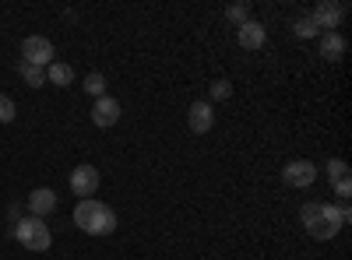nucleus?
<instances>
[{
  "label": "nucleus",
  "instance_id": "obj_8",
  "mask_svg": "<svg viewBox=\"0 0 352 260\" xmlns=\"http://www.w3.org/2000/svg\"><path fill=\"white\" fill-rule=\"evenodd\" d=\"M187 127H190V134H208V130L215 127V109H212V102H190Z\"/></svg>",
  "mask_w": 352,
  "mask_h": 260
},
{
  "label": "nucleus",
  "instance_id": "obj_20",
  "mask_svg": "<svg viewBox=\"0 0 352 260\" xmlns=\"http://www.w3.org/2000/svg\"><path fill=\"white\" fill-rule=\"evenodd\" d=\"M324 169H328V180H331V183H338V180H345V176H349V165H345L342 158H331Z\"/></svg>",
  "mask_w": 352,
  "mask_h": 260
},
{
  "label": "nucleus",
  "instance_id": "obj_17",
  "mask_svg": "<svg viewBox=\"0 0 352 260\" xmlns=\"http://www.w3.org/2000/svg\"><path fill=\"white\" fill-rule=\"evenodd\" d=\"M81 88H85L88 95H96V99H102V95H106V78H102V74H88V78H85V84H81Z\"/></svg>",
  "mask_w": 352,
  "mask_h": 260
},
{
  "label": "nucleus",
  "instance_id": "obj_5",
  "mask_svg": "<svg viewBox=\"0 0 352 260\" xmlns=\"http://www.w3.org/2000/svg\"><path fill=\"white\" fill-rule=\"evenodd\" d=\"M21 60L36 64V67H50L53 64V43L46 36H28L21 43Z\"/></svg>",
  "mask_w": 352,
  "mask_h": 260
},
{
  "label": "nucleus",
  "instance_id": "obj_21",
  "mask_svg": "<svg viewBox=\"0 0 352 260\" xmlns=\"http://www.w3.org/2000/svg\"><path fill=\"white\" fill-rule=\"evenodd\" d=\"M335 193H338L342 200H349V193H352V180H349V176H345V180H338V183H335Z\"/></svg>",
  "mask_w": 352,
  "mask_h": 260
},
{
  "label": "nucleus",
  "instance_id": "obj_15",
  "mask_svg": "<svg viewBox=\"0 0 352 260\" xmlns=\"http://www.w3.org/2000/svg\"><path fill=\"white\" fill-rule=\"evenodd\" d=\"M226 18H229L232 25H236V28H240V25H247V21H250V0H240V4H229V8H226Z\"/></svg>",
  "mask_w": 352,
  "mask_h": 260
},
{
  "label": "nucleus",
  "instance_id": "obj_1",
  "mask_svg": "<svg viewBox=\"0 0 352 260\" xmlns=\"http://www.w3.org/2000/svg\"><path fill=\"white\" fill-rule=\"evenodd\" d=\"M300 222L307 228V236L317 239V243H328L342 233V211L335 204H320V200H314V204H303L300 211Z\"/></svg>",
  "mask_w": 352,
  "mask_h": 260
},
{
  "label": "nucleus",
  "instance_id": "obj_7",
  "mask_svg": "<svg viewBox=\"0 0 352 260\" xmlns=\"http://www.w3.org/2000/svg\"><path fill=\"white\" fill-rule=\"evenodd\" d=\"M71 190H74V197L88 200V197L99 190V169L96 165H78L71 172Z\"/></svg>",
  "mask_w": 352,
  "mask_h": 260
},
{
  "label": "nucleus",
  "instance_id": "obj_6",
  "mask_svg": "<svg viewBox=\"0 0 352 260\" xmlns=\"http://www.w3.org/2000/svg\"><path fill=\"white\" fill-rule=\"evenodd\" d=\"M310 18H314V25L320 28V32H335V28L342 25V18H345V4H338V0H320Z\"/></svg>",
  "mask_w": 352,
  "mask_h": 260
},
{
  "label": "nucleus",
  "instance_id": "obj_3",
  "mask_svg": "<svg viewBox=\"0 0 352 260\" xmlns=\"http://www.w3.org/2000/svg\"><path fill=\"white\" fill-rule=\"evenodd\" d=\"M14 239L25 246V250H32V253H46L50 250V243H53V233H50V225L43 222V218H21L18 225H14Z\"/></svg>",
  "mask_w": 352,
  "mask_h": 260
},
{
  "label": "nucleus",
  "instance_id": "obj_18",
  "mask_svg": "<svg viewBox=\"0 0 352 260\" xmlns=\"http://www.w3.org/2000/svg\"><path fill=\"white\" fill-rule=\"evenodd\" d=\"M18 117V109H14V99L0 92V123H11Z\"/></svg>",
  "mask_w": 352,
  "mask_h": 260
},
{
  "label": "nucleus",
  "instance_id": "obj_4",
  "mask_svg": "<svg viewBox=\"0 0 352 260\" xmlns=\"http://www.w3.org/2000/svg\"><path fill=\"white\" fill-rule=\"evenodd\" d=\"M314 180H317V165L307 162V158H292V162L282 169V183L292 187V190H307Z\"/></svg>",
  "mask_w": 352,
  "mask_h": 260
},
{
  "label": "nucleus",
  "instance_id": "obj_16",
  "mask_svg": "<svg viewBox=\"0 0 352 260\" xmlns=\"http://www.w3.org/2000/svg\"><path fill=\"white\" fill-rule=\"evenodd\" d=\"M292 32H296L300 39H317V36H320V28H317V25H314V18L307 14V18H300L296 25H292Z\"/></svg>",
  "mask_w": 352,
  "mask_h": 260
},
{
  "label": "nucleus",
  "instance_id": "obj_12",
  "mask_svg": "<svg viewBox=\"0 0 352 260\" xmlns=\"http://www.w3.org/2000/svg\"><path fill=\"white\" fill-rule=\"evenodd\" d=\"M342 53H345V39L338 32H320V56L324 60H342Z\"/></svg>",
  "mask_w": 352,
  "mask_h": 260
},
{
  "label": "nucleus",
  "instance_id": "obj_13",
  "mask_svg": "<svg viewBox=\"0 0 352 260\" xmlns=\"http://www.w3.org/2000/svg\"><path fill=\"white\" fill-rule=\"evenodd\" d=\"M18 74L25 78L28 88H43V84H46V67H36V64H25V60H18Z\"/></svg>",
  "mask_w": 352,
  "mask_h": 260
},
{
  "label": "nucleus",
  "instance_id": "obj_11",
  "mask_svg": "<svg viewBox=\"0 0 352 260\" xmlns=\"http://www.w3.org/2000/svg\"><path fill=\"white\" fill-rule=\"evenodd\" d=\"M264 39H268V32H264V25L261 21H247V25H240L236 28V43L243 46V49H261L264 46Z\"/></svg>",
  "mask_w": 352,
  "mask_h": 260
},
{
  "label": "nucleus",
  "instance_id": "obj_10",
  "mask_svg": "<svg viewBox=\"0 0 352 260\" xmlns=\"http://www.w3.org/2000/svg\"><path fill=\"white\" fill-rule=\"evenodd\" d=\"M53 211H56V193L50 187H39V190L28 193V215L32 218H46Z\"/></svg>",
  "mask_w": 352,
  "mask_h": 260
},
{
  "label": "nucleus",
  "instance_id": "obj_19",
  "mask_svg": "<svg viewBox=\"0 0 352 260\" xmlns=\"http://www.w3.org/2000/svg\"><path fill=\"white\" fill-rule=\"evenodd\" d=\"M208 95H212V102H222V99H229L232 95V84L229 81H212V88H208Z\"/></svg>",
  "mask_w": 352,
  "mask_h": 260
},
{
  "label": "nucleus",
  "instance_id": "obj_2",
  "mask_svg": "<svg viewBox=\"0 0 352 260\" xmlns=\"http://www.w3.org/2000/svg\"><path fill=\"white\" fill-rule=\"evenodd\" d=\"M74 225L88 236H109V233H116V211L109 204H102V200L88 197V200H78Z\"/></svg>",
  "mask_w": 352,
  "mask_h": 260
},
{
  "label": "nucleus",
  "instance_id": "obj_9",
  "mask_svg": "<svg viewBox=\"0 0 352 260\" xmlns=\"http://www.w3.org/2000/svg\"><path fill=\"white\" fill-rule=\"evenodd\" d=\"M116 120H120V102H116L113 95L96 99V106H92V123L106 130V127H113Z\"/></svg>",
  "mask_w": 352,
  "mask_h": 260
},
{
  "label": "nucleus",
  "instance_id": "obj_14",
  "mask_svg": "<svg viewBox=\"0 0 352 260\" xmlns=\"http://www.w3.org/2000/svg\"><path fill=\"white\" fill-rule=\"evenodd\" d=\"M46 81L56 84V88H67V84L74 81V71H71L67 64H56V60H53V64L46 67Z\"/></svg>",
  "mask_w": 352,
  "mask_h": 260
}]
</instances>
